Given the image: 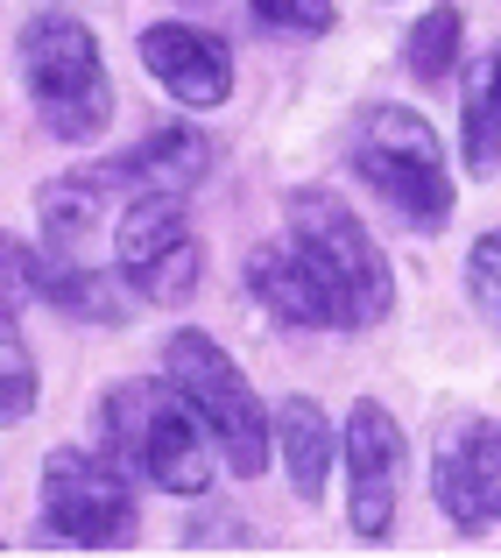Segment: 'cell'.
I'll list each match as a JSON object with an SVG mask.
<instances>
[{
	"mask_svg": "<svg viewBox=\"0 0 501 558\" xmlns=\"http://www.w3.org/2000/svg\"><path fill=\"white\" fill-rule=\"evenodd\" d=\"M113 269L142 304H184L205 276V247L184 219V198H127L113 213Z\"/></svg>",
	"mask_w": 501,
	"mask_h": 558,
	"instance_id": "cell-7",
	"label": "cell"
},
{
	"mask_svg": "<svg viewBox=\"0 0 501 558\" xmlns=\"http://www.w3.org/2000/svg\"><path fill=\"white\" fill-rule=\"evenodd\" d=\"M247 14H255L269 36H297V43L332 36V22H339L332 0H247Z\"/></svg>",
	"mask_w": 501,
	"mask_h": 558,
	"instance_id": "cell-18",
	"label": "cell"
},
{
	"mask_svg": "<svg viewBox=\"0 0 501 558\" xmlns=\"http://www.w3.org/2000/svg\"><path fill=\"white\" fill-rule=\"evenodd\" d=\"M205 170H212V135L191 121H170V128H149L135 149L107 156L99 178H107L113 205H127V198H191L205 184Z\"/></svg>",
	"mask_w": 501,
	"mask_h": 558,
	"instance_id": "cell-12",
	"label": "cell"
},
{
	"mask_svg": "<svg viewBox=\"0 0 501 558\" xmlns=\"http://www.w3.org/2000/svg\"><path fill=\"white\" fill-rule=\"evenodd\" d=\"M36 417V354H28V340H22V326H14V312H8V326H0V424H28Z\"/></svg>",
	"mask_w": 501,
	"mask_h": 558,
	"instance_id": "cell-17",
	"label": "cell"
},
{
	"mask_svg": "<svg viewBox=\"0 0 501 558\" xmlns=\"http://www.w3.org/2000/svg\"><path fill=\"white\" fill-rule=\"evenodd\" d=\"M346 163H353V178H361L395 219H403V227L438 233L452 219V198H460V191H452L445 142L431 135L424 113L395 107V99L361 107V113H353V128H346Z\"/></svg>",
	"mask_w": 501,
	"mask_h": 558,
	"instance_id": "cell-4",
	"label": "cell"
},
{
	"mask_svg": "<svg viewBox=\"0 0 501 558\" xmlns=\"http://www.w3.org/2000/svg\"><path fill=\"white\" fill-rule=\"evenodd\" d=\"M283 227H290V241H297V255L318 269V283H326L339 332H367V326H381V318L395 312L389 255L375 247L367 219L353 213L332 184H297L283 198Z\"/></svg>",
	"mask_w": 501,
	"mask_h": 558,
	"instance_id": "cell-3",
	"label": "cell"
},
{
	"mask_svg": "<svg viewBox=\"0 0 501 558\" xmlns=\"http://www.w3.org/2000/svg\"><path fill=\"white\" fill-rule=\"evenodd\" d=\"M339 466H346V531L381 545L395 531V509H403V466H410V438L389 417V403L361 396L339 424Z\"/></svg>",
	"mask_w": 501,
	"mask_h": 558,
	"instance_id": "cell-10",
	"label": "cell"
},
{
	"mask_svg": "<svg viewBox=\"0 0 501 558\" xmlns=\"http://www.w3.org/2000/svg\"><path fill=\"white\" fill-rule=\"evenodd\" d=\"M135 57L176 107H191V113H212L233 99V43L198 28V22H149Z\"/></svg>",
	"mask_w": 501,
	"mask_h": 558,
	"instance_id": "cell-11",
	"label": "cell"
},
{
	"mask_svg": "<svg viewBox=\"0 0 501 558\" xmlns=\"http://www.w3.org/2000/svg\"><path fill=\"white\" fill-rule=\"evenodd\" d=\"M276 460H283L290 495H297L304 509L326 502V481H332V460H339V432H332V417H326L318 396H283V403H276Z\"/></svg>",
	"mask_w": 501,
	"mask_h": 558,
	"instance_id": "cell-14",
	"label": "cell"
},
{
	"mask_svg": "<svg viewBox=\"0 0 501 558\" xmlns=\"http://www.w3.org/2000/svg\"><path fill=\"white\" fill-rule=\"evenodd\" d=\"M466 298H474V312L488 318V326L501 332V227H488L474 247H466Z\"/></svg>",
	"mask_w": 501,
	"mask_h": 558,
	"instance_id": "cell-19",
	"label": "cell"
},
{
	"mask_svg": "<svg viewBox=\"0 0 501 558\" xmlns=\"http://www.w3.org/2000/svg\"><path fill=\"white\" fill-rule=\"evenodd\" d=\"M36 517L50 537H64L78 551H121L142 531L135 474L99 446H57L36 481Z\"/></svg>",
	"mask_w": 501,
	"mask_h": 558,
	"instance_id": "cell-6",
	"label": "cell"
},
{
	"mask_svg": "<svg viewBox=\"0 0 501 558\" xmlns=\"http://www.w3.org/2000/svg\"><path fill=\"white\" fill-rule=\"evenodd\" d=\"M431 502L460 537L501 531V424L452 410L431 438Z\"/></svg>",
	"mask_w": 501,
	"mask_h": 558,
	"instance_id": "cell-9",
	"label": "cell"
},
{
	"mask_svg": "<svg viewBox=\"0 0 501 558\" xmlns=\"http://www.w3.org/2000/svg\"><path fill=\"white\" fill-rule=\"evenodd\" d=\"M163 375L205 417V432H212V446H219V466L241 474V481H255L261 466H269V452H276V410H261V396H255V381L241 375V361H233L205 326H176L163 340Z\"/></svg>",
	"mask_w": 501,
	"mask_h": 558,
	"instance_id": "cell-5",
	"label": "cell"
},
{
	"mask_svg": "<svg viewBox=\"0 0 501 558\" xmlns=\"http://www.w3.org/2000/svg\"><path fill=\"white\" fill-rule=\"evenodd\" d=\"M176 8H205V0H176Z\"/></svg>",
	"mask_w": 501,
	"mask_h": 558,
	"instance_id": "cell-20",
	"label": "cell"
},
{
	"mask_svg": "<svg viewBox=\"0 0 501 558\" xmlns=\"http://www.w3.org/2000/svg\"><path fill=\"white\" fill-rule=\"evenodd\" d=\"M0 269H8V304H50V312L78 318V326H127L135 318V283L121 269H85L78 255H57L50 241H0Z\"/></svg>",
	"mask_w": 501,
	"mask_h": 558,
	"instance_id": "cell-8",
	"label": "cell"
},
{
	"mask_svg": "<svg viewBox=\"0 0 501 558\" xmlns=\"http://www.w3.org/2000/svg\"><path fill=\"white\" fill-rule=\"evenodd\" d=\"M460 156H466V178H494L501 170V43H488V50L466 64Z\"/></svg>",
	"mask_w": 501,
	"mask_h": 558,
	"instance_id": "cell-15",
	"label": "cell"
},
{
	"mask_svg": "<svg viewBox=\"0 0 501 558\" xmlns=\"http://www.w3.org/2000/svg\"><path fill=\"white\" fill-rule=\"evenodd\" d=\"M14 71H22L28 113L42 121L50 142H99L113 128V78L99 57L93 22H78L71 8H36L14 28Z\"/></svg>",
	"mask_w": 501,
	"mask_h": 558,
	"instance_id": "cell-2",
	"label": "cell"
},
{
	"mask_svg": "<svg viewBox=\"0 0 501 558\" xmlns=\"http://www.w3.org/2000/svg\"><path fill=\"white\" fill-rule=\"evenodd\" d=\"M460 50H466V14L460 8H424L417 22H410V36H403V64H410V78L417 85H445L452 71H460Z\"/></svg>",
	"mask_w": 501,
	"mask_h": 558,
	"instance_id": "cell-16",
	"label": "cell"
},
{
	"mask_svg": "<svg viewBox=\"0 0 501 558\" xmlns=\"http://www.w3.org/2000/svg\"><path fill=\"white\" fill-rule=\"evenodd\" d=\"M241 276H247V298H255L276 326H290V332H339L332 298H326V283H318V269L297 255V241L247 247Z\"/></svg>",
	"mask_w": 501,
	"mask_h": 558,
	"instance_id": "cell-13",
	"label": "cell"
},
{
	"mask_svg": "<svg viewBox=\"0 0 501 558\" xmlns=\"http://www.w3.org/2000/svg\"><path fill=\"white\" fill-rule=\"evenodd\" d=\"M93 446L113 452L135 481L163 495H205L212 488V432L191 410V396L176 389L170 375H121L99 389L93 410Z\"/></svg>",
	"mask_w": 501,
	"mask_h": 558,
	"instance_id": "cell-1",
	"label": "cell"
}]
</instances>
